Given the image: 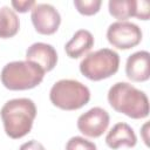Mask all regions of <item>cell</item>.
Instances as JSON below:
<instances>
[{"label":"cell","instance_id":"6da1fadb","mask_svg":"<svg viewBox=\"0 0 150 150\" xmlns=\"http://www.w3.org/2000/svg\"><path fill=\"white\" fill-rule=\"evenodd\" d=\"M0 115L6 135L18 139L30 132L36 116V107L30 98H13L4 104Z\"/></svg>","mask_w":150,"mask_h":150},{"label":"cell","instance_id":"8992f818","mask_svg":"<svg viewBox=\"0 0 150 150\" xmlns=\"http://www.w3.org/2000/svg\"><path fill=\"white\" fill-rule=\"evenodd\" d=\"M107 39L118 49H130L142 41V30L134 22L116 21L108 27Z\"/></svg>","mask_w":150,"mask_h":150},{"label":"cell","instance_id":"9a60e30c","mask_svg":"<svg viewBox=\"0 0 150 150\" xmlns=\"http://www.w3.org/2000/svg\"><path fill=\"white\" fill-rule=\"evenodd\" d=\"M101 0H75L74 6L79 13L83 15H94L100 11Z\"/></svg>","mask_w":150,"mask_h":150},{"label":"cell","instance_id":"7c38bea8","mask_svg":"<svg viewBox=\"0 0 150 150\" xmlns=\"http://www.w3.org/2000/svg\"><path fill=\"white\" fill-rule=\"evenodd\" d=\"M94 46V36L87 29H79L66 43L64 50L70 59H79L87 54Z\"/></svg>","mask_w":150,"mask_h":150},{"label":"cell","instance_id":"d6986e66","mask_svg":"<svg viewBox=\"0 0 150 150\" xmlns=\"http://www.w3.org/2000/svg\"><path fill=\"white\" fill-rule=\"evenodd\" d=\"M19 150H46V149L40 142H38L35 139H32V141H28V142L23 143L20 146Z\"/></svg>","mask_w":150,"mask_h":150},{"label":"cell","instance_id":"e0dca14e","mask_svg":"<svg viewBox=\"0 0 150 150\" xmlns=\"http://www.w3.org/2000/svg\"><path fill=\"white\" fill-rule=\"evenodd\" d=\"M149 2L145 0H138L137 1V9H136V18L139 20H149Z\"/></svg>","mask_w":150,"mask_h":150},{"label":"cell","instance_id":"3957f363","mask_svg":"<svg viewBox=\"0 0 150 150\" xmlns=\"http://www.w3.org/2000/svg\"><path fill=\"white\" fill-rule=\"evenodd\" d=\"M45 71L30 61H13L1 70V82L9 90H27L39 86Z\"/></svg>","mask_w":150,"mask_h":150},{"label":"cell","instance_id":"52a82bcc","mask_svg":"<svg viewBox=\"0 0 150 150\" xmlns=\"http://www.w3.org/2000/svg\"><path fill=\"white\" fill-rule=\"evenodd\" d=\"M30 19L35 30L42 35L54 34L61 23V15L49 4H35L32 8Z\"/></svg>","mask_w":150,"mask_h":150},{"label":"cell","instance_id":"ac0fdd59","mask_svg":"<svg viewBox=\"0 0 150 150\" xmlns=\"http://www.w3.org/2000/svg\"><path fill=\"white\" fill-rule=\"evenodd\" d=\"M35 5V1L33 0H22V1H12V6L19 12V13H26L27 11L32 9Z\"/></svg>","mask_w":150,"mask_h":150},{"label":"cell","instance_id":"2e32d148","mask_svg":"<svg viewBox=\"0 0 150 150\" xmlns=\"http://www.w3.org/2000/svg\"><path fill=\"white\" fill-rule=\"evenodd\" d=\"M66 150H97V148L94 142L81 136H74L67 142Z\"/></svg>","mask_w":150,"mask_h":150},{"label":"cell","instance_id":"9c48e42d","mask_svg":"<svg viewBox=\"0 0 150 150\" xmlns=\"http://www.w3.org/2000/svg\"><path fill=\"white\" fill-rule=\"evenodd\" d=\"M26 60L38 64L45 73L50 71L57 63V53L52 45L35 42L26 50Z\"/></svg>","mask_w":150,"mask_h":150},{"label":"cell","instance_id":"30bf717a","mask_svg":"<svg viewBox=\"0 0 150 150\" xmlns=\"http://www.w3.org/2000/svg\"><path fill=\"white\" fill-rule=\"evenodd\" d=\"M149 59L150 54L146 50H139L131 54L125 63V74L128 79L135 82H143L149 80Z\"/></svg>","mask_w":150,"mask_h":150},{"label":"cell","instance_id":"5b68a950","mask_svg":"<svg viewBox=\"0 0 150 150\" xmlns=\"http://www.w3.org/2000/svg\"><path fill=\"white\" fill-rule=\"evenodd\" d=\"M120 67V55L109 48L89 53L80 62V71L91 81H101L116 74Z\"/></svg>","mask_w":150,"mask_h":150},{"label":"cell","instance_id":"4fadbf2b","mask_svg":"<svg viewBox=\"0 0 150 150\" xmlns=\"http://www.w3.org/2000/svg\"><path fill=\"white\" fill-rule=\"evenodd\" d=\"M20 28V21L16 13L7 7L4 6L0 8V38L8 39L13 38Z\"/></svg>","mask_w":150,"mask_h":150},{"label":"cell","instance_id":"5bb4252c","mask_svg":"<svg viewBox=\"0 0 150 150\" xmlns=\"http://www.w3.org/2000/svg\"><path fill=\"white\" fill-rule=\"evenodd\" d=\"M109 13L118 19L120 21H125L127 19L136 15L137 1L136 0H110L108 4Z\"/></svg>","mask_w":150,"mask_h":150},{"label":"cell","instance_id":"277c9868","mask_svg":"<svg viewBox=\"0 0 150 150\" xmlns=\"http://www.w3.org/2000/svg\"><path fill=\"white\" fill-rule=\"evenodd\" d=\"M50 102L62 110H76L90 100V90L76 80L63 79L55 82L49 91Z\"/></svg>","mask_w":150,"mask_h":150},{"label":"cell","instance_id":"ba28073f","mask_svg":"<svg viewBox=\"0 0 150 150\" xmlns=\"http://www.w3.org/2000/svg\"><path fill=\"white\" fill-rule=\"evenodd\" d=\"M109 114L101 107H94L77 118V129L88 137H100L109 125Z\"/></svg>","mask_w":150,"mask_h":150},{"label":"cell","instance_id":"7a4b0ae2","mask_svg":"<svg viewBox=\"0 0 150 150\" xmlns=\"http://www.w3.org/2000/svg\"><path fill=\"white\" fill-rule=\"evenodd\" d=\"M108 102L114 110L135 120L149 115V100L144 91L128 82H117L108 91Z\"/></svg>","mask_w":150,"mask_h":150},{"label":"cell","instance_id":"8fae6325","mask_svg":"<svg viewBox=\"0 0 150 150\" xmlns=\"http://www.w3.org/2000/svg\"><path fill=\"white\" fill-rule=\"evenodd\" d=\"M105 143L112 150H116L120 146L132 148L137 143V137L129 124L124 122H118L107 134Z\"/></svg>","mask_w":150,"mask_h":150}]
</instances>
